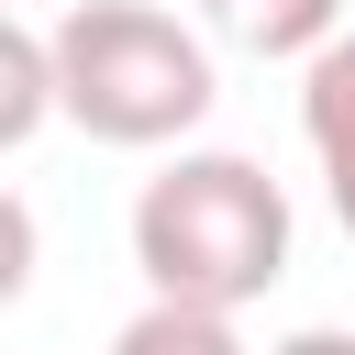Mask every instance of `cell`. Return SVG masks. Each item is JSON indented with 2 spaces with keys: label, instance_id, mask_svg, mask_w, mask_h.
I'll return each mask as SVG.
<instances>
[{
  "label": "cell",
  "instance_id": "obj_5",
  "mask_svg": "<svg viewBox=\"0 0 355 355\" xmlns=\"http://www.w3.org/2000/svg\"><path fill=\"white\" fill-rule=\"evenodd\" d=\"M44 111H55V44L33 22H0V144H33Z\"/></svg>",
  "mask_w": 355,
  "mask_h": 355
},
{
  "label": "cell",
  "instance_id": "obj_2",
  "mask_svg": "<svg viewBox=\"0 0 355 355\" xmlns=\"http://www.w3.org/2000/svg\"><path fill=\"white\" fill-rule=\"evenodd\" d=\"M55 111L89 144H178L211 122V44L155 0H78L55 33Z\"/></svg>",
  "mask_w": 355,
  "mask_h": 355
},
{
  "label": "cell",
  "instance_id": "obj_6",
  "mask_svg": "<svg viewBox=\"0 0 355 355\" xmlns=\"http://www.w3.org/2000/svg\"><path fill=\"white\" fill-rule=\"evenodd\" d=\"M111 355H244V333H233V311H189V300H144L122 333H111Z\"/></svg>",
  "mask_w": 355,
  "mask_h": 355
},
{
  "label": "cell",
  "instance_id": "obj_1",
  "mask_svg": "<svg viewBox=\"0 0 355 355\" xmlns=\"http://www.w3.org/2000/svg\"><path fill=\"white\" fill-rule=\"evenodd\" d=\"M133 266H144L155 300L244 311L288 266V189L255 155H178L133 200Z\"/></svg>",
  "mask_w": 355,
  "mask_h": 355
},
{
  "label": "cell",
  "instance_id": "obj_4",
  "mask_svg": "<svg viewBox=\"0 0 355 355\" xmlns=\"http://www.w3.org/2000/svg\"><path fill=\"white\" fill-rule=\"evenodd\" d=\"M200 22L244 55H300V67L344 44V0H200Z\"/></svg>",
  "mask_w": 355,
  "mask_h": 355
},
{
  "label": "cell",
  "instance_id": "obj_7",
  "mask_svg": "<svg viewBox=\"0 0 355 355\" xmlns=\"http://www.w3.org/2000/svg\"><path fill=\"white\" fill-rule=\"evenodd\" d=\"M266 355H355V333H288V344H266Z\"/></svg>",
  "mask_w": 355,
  "mask_h": 355
},
{
  "label": "cell",
  "instance_id": "obj_3",
  "mask_svg": "<svg viewBox=\"0 0 355 355\" xmlns=\"http://www.w3.org/2000/svg\"><path fill=\"white\" fill-rule=\"evenodd\" d=\"M300 133H311V166L333 189V222L355 233V33L300 67Z\"/></svg>",
  "mask_w": 355,
  "mask_h": 355
}]
</instances>
